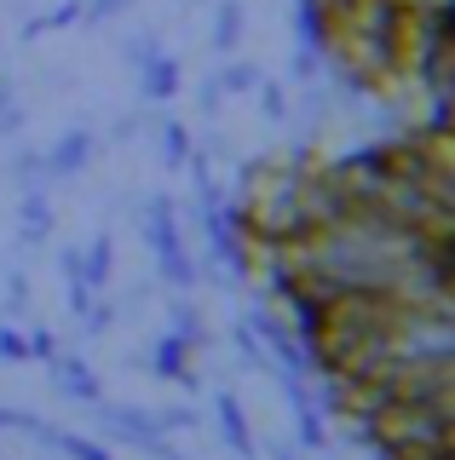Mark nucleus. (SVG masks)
Instances as JSON below:
<instances>
[{"label":"nucleus","mask_w":455,"mask_h":460,"mask_svg":"<svg viewBox=\"0 0 455 460\" xmlns=\"http://www.w3.org/2000/svg\"><path fill=\"white\" fill-rule=\"evenodd\" d=\"M138 236H145V248L156 253V277H162L174 294H191L196 282H202V270H196L191 248H184L179 236V201L174 196H145L138 201Z\"/></svg>","instance_id":"1"},{"label":"nucleus","mask_w":455,"mask_h":460,"mask_svg":"<svg viewBox=\"0 0 455 460\" xmlns=\"http://www.w3.org/2000/svg\"><path fill=\"white\" fill-rule=\"evenodd\" d=\"M98 155V133L93 127H69V133H58L40 150V184H69L87 172V162Z\"/></svg>","instance_id":"2"},{"label":"nucleus","mask_w":455,"mask_h":460,"mask_svg":"<svg viewBox=\"0 0 455 460\" xmlns=\"http://www.w3.org/2000/svg\"><path fill=\"white\" fill-rule=\"evenodd\" d=\"M93 414H98V426H104V438L133 443V449H150V443L162 438V426H156L150 409H127V402H104V397H98Z\"/></svg>","instance_id":"3"},{"label":"nucleus","mask_w":455,"mask_h":460,"mask_svg":"<svg viewBox=\"0 0 455 460\" xmlns=\"http://www.w3.org/2000/svg\"><path fill=\"white\" fill-rule=\"evenodd\" d=\"M213 426H219L225 449H231L236 460H260V438H254V426H248L236 392H219V397H213Z\"/></svg>","instance_id":"4"},{"label":"nucleus","mask_w":455,"mask_h":460,"mask_svg":"<svg viewBox=\"0 0 455 460\" xmlns=\"http://www.w3.org/2000/svg\"><path fill=\"white\" fill-rule=\"evenodd\" d=\"M47 374H52V392H58V397H76V402H98V397H104L98 374L87 368V357H76V351H58L47 363Z\"/></svg>","instance_id":"5"},{"label":"nucleus","mask_w":455,"mask_h":460,"mask_svg":"<svg viewBox=\"0 0 455 460\" xmlns=\"http://www.w3.org/2000/svg\"><path fill=\"white\" fill-rule=\"evenodd\" d=\"M191 357H196V351H191V345H184V340L162 334V340L150 345V374H156V380H167V385H179V392H196V385H202V380H196Z\"/></svg>","instance_id":"6"},{"label":"nucleus","mask_w":455,"mask_h":460,"mask_svg":"<svg viewBox=\"0 0 455 460\" xmlns=\"http://www.w3.org/2000/svg\"><path fill=\"white\" fill-rule=\"evenodd\" d=\"M138 75V98H145V104H167V98H179V81H184V64L174 52H156V58H145V64L133 69Z\"/></svg>","instance_id":"7"},{"label":"nucleus","mask_w":455,"mask_h":460,"mask_svg":"<svg viewBox=\"0 0 455 460\" xmlns=\"http://www.w3.org/2000/svg\"><path fill=\"white\" fill-rule=\"evenodd\" d=\"M52 225H58V213H52L47 190H40V184H23V201H18V236H23V248L52 242Z\"/></svg>","instance_id":"8"},{"label":"nucleus","mask_w":455,"mask_h":460,"mask_svg":"<svg viewBox=\"0 0 455 460\" xmlns=\"http://www.w3.org/2000/svg\"><path fill=\"white\" fill-rule=\"evenodd\" d=\"M208 6H213V35H208V47L219 52V58L243 52V35H248V6H243V0H208Z\"/></svg>","instance_id":"9"},{"label":"nucleus","mask_w":455,"mask_h":460,"mask_svg":"<svg viewBox=\"0 0 455 460\" xmlns=\"http://www.w3.org/2000/svg\"><path fill=\"white\" fill-rule=\"evenodd\" d=\"M81 277H87L93 294L110 288V277H116V236H110V230H98L87 248H81Z\"/></svg>","instance_id":"10"},{"label":"nucleus","mask_w":455,"mask_h":460,"mask_svg":"<svg viewBox=\"0 0 455 460\" xmlns=\"http://www.w3.org/2000/svg\"><path fill=\"white\" fill-rule=\"evenodd\" d=\"M167 334L184 340L191 351H202V345H208V323H202V311H196L191 294H174V299H167Z\"/></svg>","instance_id":"11"},{"label":"nucleus","mask_w":455,"mask_h":460,"mask_svg":"<svg viewBox=\"0 0 455 460\" xmlns=\"http://www.w3.org/2000/svg\"><path fill=\"white\" fill-rule=\"evenodd\" d=\"M260 75H265V69L254 64V58H243V52H231L219 69H213V81H219V93H225V98H248L254 86H260Z\"/></svg>","instance_id":"12"},{"label":"nucleus","mask_w":455,"mask_h":460,"mask_svg":"<svg viewBox=\"0 0 455 460\" xmlns=\"http://www.w3.org/2000/svg\"><path fill=\"white\" fill-rule=\"evenodd\" d=\"M156 138H162V167L167 172H179L184 162H191L196 138H191V127H184L179 115H162V121H156Z\"/></svg>","instance_id":"13"},{"label":"nucleus","mask_w":455,"mask_h":460,"mask_svg":"<svg viewBox=\"0 0 455 460\" xmlns=\"http://www.w3.org/2000/svg\"><path fill=\"white\" fill-rule=\"evenodd\" d=\"M47 449H58L64 460H116V455H110L98 438H81V431H64V426H52Z\"/></svg>","instance_id":"14"},{"label":"nucleus","mask_w":455,"mask_h":460,"mask_svg":"<svg viewBox=\"0 0 455 460\" xmlns=\"http://www.w3.org/2000/svg\"><path fill=\"white\" fill-rule=\"evenodd\" d=\"M289 414H294V438H300L306 455H323V449H329V426H323V409H317V402L289 409Z\"/></svg>","instance_id":"15"},{"label":"nucleus","mask_w":455,"mask_h":460,"mask_svg":"<svg viewBox=\"0 0 455 460\" xmlns=\"http://www.w3.org/2000/svg\"><path fill=\"white\" fill-rule=\"evenodd\" d=\"M254 104H260V115H265V121H289V115H294V98H289V86H282V81H272V75H260V86H254Z\"/></svg>","instance_id":"16"},{"label":"nucleus","mask_w":455,"mask_h":460,"mask_svg":"<svg viewBox=\"0 0 455 460\" xmlns=\"http://www.w3.org/2000/svg\"><path fill=\"white\" fill-rule=\"evenodd\" d=\"M76 328H81V334H87V340H104L110 328H116V299L93 294V305H87V311L76 316Z\"/></svg>","instance_id":"17"},{"label":"nucleus","mask_w":455,"mask_h":460,"mask_svg":"<svg viewBox=\"0 0 455 460\" xmlns=\"http://www.w3.org/2000/svg\"><path fill=\"white\" fill-rule=\"evenodd\" d=\"M323 75V47H300V40H294V58H289V81L294 86H311Z\"/></svg>","instance_id":"18"},{"label":"nucleus","mask_w":455,"mask_h":460,"mask_svg":"<svg viewBox=\"0 0 455 460\" xmlns=\"http://www.w3.org/2000/svg\"><path fill=\"white\" fill-rule=\"evenodd\" d=\"M138 0H81V23L87 29H104V23H116L121 12H133Z\"/></svg>","instance_id":"19"},{"label":"nucleus","mask_w":455,"mask_h":460,"mask_svg":"<svg viewBox=\"0 0 455 460\" xmlns=\"http://www.w3.org/2000/svg\"><path fill=\"white\" fill-rule=\"evenodd\" d=\"M156 52H162V35H156V29H138V35L121 40V64H127V69H138V64H145V58H156Z\"/></svg>","instance_id":"20"},{"label":"nucleus","mask_w":455,"mask_h":460,"mask_svg":"<svg viewBox=\"0 0 455 460\" xmlns=\"http://www.w3.org/2000/svg\"><path fill=\"white\" fill-rule=\"evenodd\" d=\"M76 23H81V0H58L52 12H35L40 35H52V29H76Z\"/></svg>","instance_id":"21"},{"label":"nucleus","mask_w":455,"mask_h":460,"mask_svg":"<svg viewBox=\"0 0 455 460\" xmlns=\"http://www.w3.org/2000/svg\"><path fill=\"white\" fill-rule=\"evenodd\" d=\"M23 340H30V363H52V357H58V334H52V328L30 323V328H23Z\"/></svg>","instance_id":"22"},{"label":"nucleus","mask_w":455,"mask_h":460,"mask_svg":"<svg viewBox=\"0 0 455 460\" xmlns=\"http://www.w3.org/2000/svg\"><path fill=\"white\" fill-rule=\"evenodd\" d=\"M231 340H236V351H243V368H272V363H265V345L254 340V328H248V323H236V328H231Z\"/></svg>","instance_id":"23"},{"label":"nucleus","mask_w":455,"mask_h":460,"mask_svg":"<svg viewBox=\"0 0 455 460\" xmlns=\"http://www.w3.org/2000/svg\"><path fill=\"white\" fill-rule=\"evenodd\" d=\"M0 363H30V340H23V328L0 323Z\"/></svg>","instance_id":"24"},{"label":"nucleus","mask_w":455,"mask_h":460,"mask_svg":"<svg viewBox=\"0 0 455 460\" xmlns=\"http://www.w3.org/2000/svg\"><path fill=\"white\" fill-rule=\"evenodd\" d=\"M23 127H30V110H23L18 98H12V104H0V144H12Z\"/></svg>","instance_id":"25"},{"label":"nucleus","mask_w":455,"mask_h":460,"mask_svg":"<svg viewBox=\"0 0 455 460\" xmlns=\"http://www.w3.org/2000/svg\"><path fill=\"white\" fill-rule=\"evenodd\" d=\"M138 133H145V115L133 110V115H116V121H110V138L104 144H116V150H121V144H133Z\"/></svg>","instance_id":"26"},{"label":"nucleus","mask_w":455,"mask_h":460,"mask_svg":"<svg viewBox=\"0 0 455 460\" xmlns=\"http://www.w3.org/2000/svg\"><path fill=\"white\" fill-rule=\"evenodd\" d=\"M12 172H18L23 184H40V150H30V144H23V150H12V162H6Z\"/></svg>","instance_id":"27"},{"label":"nucleus","mask_w":455,"mask_h":460,"mask_svg":"<svg viewBox=\"0 0 455 460\" xmlns=\"http://www.w3.org/2000/svg\"><path fill=\"white\" fill-rule=\"evenodd\" d=\"M23 305H30V277L6 270V311H23Z\"/></svg>","instance_id":"28"},{"label":"nucleus","mask_w":455,"mask_h":460,"mask_svg":"<svg viewBox=\"0 0 455 460\" xmlns=\"http://www.w3.org/2000/svg\"><path fill=\"white\" fill-rule=\"evenodd\" d=\"M219 104H225V93H219V81H202V86H196V110H202L208 115V121H213V115H219Z\"/></svg>","instance_id":"29"},{"label":"nucleus","mask_w":455,"mask_h":460,"mask_svg":"<svg viewBox=\"0 0 455 460\" xmlns=\"http://www.w3.org/2000/svg\"><path fill=\"white\" fill-rule=\"evenodd\" d=\"M156 426H162V431H191L196 426V409H162V414H156Z\"/></svg>","instance_id":"30"},{"label":"nucleus","mask_w":455,"mask_h":460,"mask_svg":"<svg viewBox=\"0 0 455 460\" xmlns=\"http://www.w3.org/2000/svg\"><path fill=\"white\" fill-rule=\"evenodd\" d=\"M58 277H64V288L87 282V277H81V248H58Z\"/></svg>","instance_id":"31"},{"label":"nucleus","mask_w":455,"mask_h":460,"mask_svg":"<svg viewBox=\"0 0 455 460\" xmlns=\"http://www.w3.org/2000/svg\"><path fill=\"white\" fill-rule=\"evenodd\" d=\"M145 455H156V460H184V455L174 449V431H162V438H156V443H150Z\"/></svg>","instance_id":"32"},{"label":"nucleus","mask_w":455,"mask_h":460,"mask_svg":"<svg viewBox=\"0 0 455 460\" xmlns=\"http://www.w3.org/2000/svg\"><path fill=\"white\" fill-rule=\"evenodd\" d=\"M18 98V86H12V75H0V104H12Z\"/></svg>","instance_id":"33"},{"label":"nucleus","mask_w":455,"mask_h":460,"mask_svg":"<svg viewBox=\"0 0 455 460\" xmlns=\"http://www.w3.org/2000/svg\"><path fill=\"white\" fill-rule=\"evenodd\" d=\"M272 460H300L294 449H282V443H272Z\"/></svg>","instance_id":"34"},{"label":"nucleus","mask_w":455,"mask_h":460,"mask_svg":"<svg viewBox=\"0 0 455 460\" xmlns=\"http://www.w3.org/2000/svg\"><path fill=\"white\" fill-rule=\"evenodd\" d=\"M369 460H392V455H387V449H369Z\"/></svg>","instance_id":"35"},{"label":"nucleus","mask_w":455,"mask_h":460,"mask_svg":"<svg viewBox=\"0 0 455 460\" xmlns=\"http://www.w3.org/2000/svg\"><path fill=\"white\" fill-rule=\"evenodd\" d=\"M184 6H208V0H184Z\"/></svg>","instance_id":"36"}]
</instances>
